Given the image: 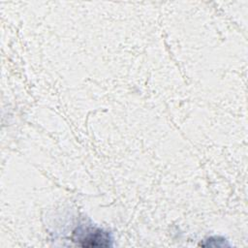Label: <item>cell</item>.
<instances>
[{
	"label": "cell",
	"instance_id": "1",
	"mask_svg": "<svg viewBox=\"0 0 248 248\" xmlns=\"http://www.w3.org/2000/svg\"><path fill=\"white\" fill-rule=\"evenodd\" d=\"M72 238L81 247H108L111 245L109 233L95 227H80L73 232Z\"/></svg>",
	"mask_w": 248,
	"mask_h": 248
}]
</instances>
